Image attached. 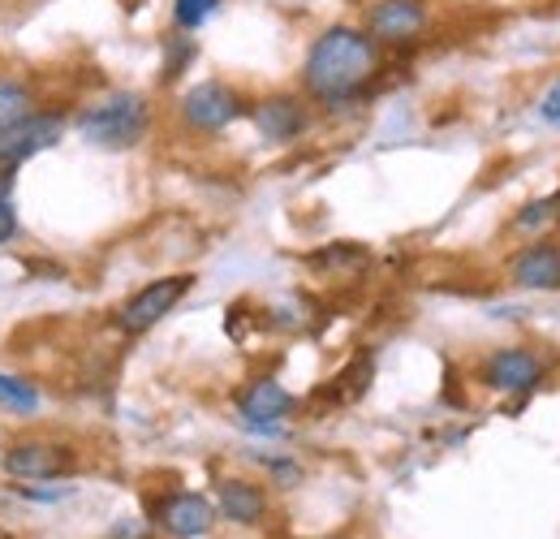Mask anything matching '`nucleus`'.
Listing matches in <instances>:
<instances>
[{"label":"nucleus","mask_w":560,"mask_h":539,"mask_svg":"<svg viewBox=\"0 0 560 539\" xmlns=\"http://www.w3.org/2000/svg\"><path fill=\"white\" fill-rule=\"evenodd\" d=\"M380 69H384V48L362 26L337 22L311 39L302 57V91L324 108H341L371 91Z\"/></svg>","instance_id":"nucleus-1"},{"label":"nucleus","mask_w":560,"mask_h":539,"mask_svg":"<svg viewBox=\"0 0 560 539\" xmlns=\"http://www.w3.org/2000/svg\"><path fill=\"white\" fill-rule=\"evenodd\" d=\"M151 130V104L142 91H113L78 113V135L104 151H130Z\"/></svg>","instance_id":"nucleus-2"},{"label":"nucleus","mask_w":560,"mask_h":539,"mask_svg":"<svg viewBox=\"0 0 560 539\" xmlns=\"http://www.w3.org/2000/svg\"><path fill=\"white\" fill-rule=\"evenodd\" d=\"M362 31L380 48L406 53L422 44V35L431 31V4L427 0H371L362 13Z\"/></svg>","instance_id":"nucleus-3"},{"label":"nucleus","mask_w":560,"mask_h":539,"mask_svg":"<svg viewBox=\"0 0 560 539\" xmlns=\"http://www.w3.org/2000/svg\"><path fill=\"white\" fill-rule=\"evenodd\" d=\"M190 289H195V276H190V272H173V276H160V280L142 285L139 294H130V298L121 302L117 329H121L126 337L151 333L168 311H177V302H182Z\"/></svg>","instance_id":"nucleus-4"},{"label":"nucleus","mask_w":560,"mask_h":539,"mask_svg":"<svg viewBox=\"0 0 560 539\" xmlns=\"http://www.w3.org/2000/svg\"><path fill=\"white\" fill-rule=\"evenodd\" d=\"M177 113H182V122H186L195 135H220V130H229V126L246 113V104H242L237 87H229V82H220V78H208V82H195V87L182 95Z\"/></svg>","instance_id":"nucleus-5"},{"label":"nucleus","mask_w":560,"mask_h":539,"mask_svg":"<svg viewBox=\"0 0 560 539\" xmlns=\"http://www.w3.org/2000/svg\"><path fill=\"white\" fill-rule=\"evenodd\" d=\"M293 393L277 385V380H250L242 393H237V414L250 432H264V436H277L280 423L293 414Z\"/></svg>","instance_id":"nucleus-6"},{"label":"nucleus","mask_w":560,"mask_h":539,"mask_svg":"<svg viewBox=\"0 0 560 539\" xmlns=\"http://www.w3.org/2000/svg\"><path fill=\"white\" fill-rule=\"evenodd\" d=\"M61 135H66V117L61 113H35V117H26L22 126H13V130L0 135V169L13 173L22 160H31L44 147L61 142Z\"/></svg>","instance_id":"nucleus-7"},{"label":"nucleus","mask_w":560,"mask_h":539,"mask_svg":"<svg viewBox=\"0 0 560 539\" xmlns=\"http://www.w3.org/2000/svg\"><path fill=\"white\" fill-rule=\"evenodd\" d=\"M73 467H78L73 449L57 440H18L4 454V471L18 479H61V474H73Z\"/></svg>","instance_id":"nucleus-8"},{"label":"nucleus","mask_w":560,"mask_h":539,"mask_svg":"<svg viewBox=\"0 0 560 539\" xmlns=\"http://www.w3.org/2000/svg\"><path fill=\"white\" fill-rule=\"evenodd\" d=\"M483 385L495 393H530L539 380H544V358L522 349V345H504L495 349L488 363H483Z\"/></svg>","instance_id":"nucleus-9"},{"label":"nucleus","mask_w":560,"mask_h":539,"mask_svg":"<svg viewBox=\"0 0 560 539\" xmlns=\"http://www.w3.org/2000/svg\"><path fill=\"white\" fill-rule=\"evenodd\" d=\"M255 130L268 138V142H293V138L306 135L311 126V113L302 104V95H289V91H277V95H264L255 108Z\"/></svg>","instance_id":"nucleus-10"},{"label":"nucleus","mask_w":560,"mask_h":539,"mask_svg":"<svg viewBox=\"0 0 560 539\" xmlns=\"http://www.w3.org/2000/svg\"><path fill=\"white\" fill-rule=\"evenodd\" d=\"M155 523L173 539H199L211 531L215 509H211L208 496H199V492H173V496H164L155 505Z\"/></svg>","instance_id":"nucleus-11"},{"label":"nucleus","mask_w":560,"mask_h":539,"mask_svg":"<svg viewBox=\"0 0 560 539\" xmlns=\"http://www.w3.org/2000/svg\"><path fill=\"white\" fill-rule=\"evenodd\" d=\"M509 280L517 289H560V246L557 242H535L513 255Z\"/></svg>","instance_id":"nucleus-12"},{"label":"nucleus","mask_w":560,"mask_h":539,"mask_svg":"<svg viewBox=\"0 0 560 539\" xmlns=\"http://www.w3.org/2000/svg\"><path fill=\"white\" fill-rule=\"evenodd\" d=\"M215 505H220V514H224L229 523H237V527H255V523L268 514L264 488H259V483H246V479H224V483L215 488Z\"/></svg>","instance_id":"nucleus-13"},{"label":"nucleus","mask_w":560,"mask_h":539,"mask_svg":"<svg viewBox=\"0 0 560 539\" xmlns=\"http://www.w3.org/2000/svg\"><path fill=\"white\" fill-rule=\"evenodd\" d=\"M35 113H39V100H35L31 82H22V78H0V135L13 130V126H22V122L35 117Z\"/></svg>","instance_id":"nucleus-14"},{"label":"nucleus","mask_w":560,"mask_h":539,"mask_svg":"<svg viewBox=\"0 0 560 539\" xmlns=\"http://www.w3.org/2000/svg\"><path fill=\"white\" fill-rule=\"evenodd\" d=\"M195 57H199V44H195L190 31H173V35H164V66H160V78H164V82H177Z\"/></svg>","instance_id":"nucleus-15"},{"label":"nucleus","mask_w":560,"mask_h":539,"mask_svg":"<svg viewBox=\"0 0 560 539\" xmlns=\"http://www.w3.org/2000/svg\"><path fill=\"white\" fill-rule=\"evenodd\" d=\"M0 405L13 410V414H35L39 410V389L31 380H18V376L0 371Z\"/></svg>","instance_id":"nucleus-16"},{"label":"nucleus","mask_w":560,"mask_h":539,"mask_svg":"<svg viewBox=\"0 0 560 539\" xmlns=\"http://www.w3.org/2000/svg\"><path fill=\"white\" fill-rule=\"evenodd\" d=\"M215 9H220V0H173V26L177 31H199Z\"/></svg>","instance_id":"nucleus-17"},{"label":"nucleus","mask_w":560,"mask_h":539,"mask_svg":"<svg viewBox=\"0 0 560 539\" xmlns=\"http://www.w3.org/2000/svg\"><path fill=\"white\" fill-rule=\"evenodd\" d=\"M557 207H560V195L526 203V207L517 211V220H513V225H517L522 233H535V229H544V225H552V220H557Z\"/></svg>","instance_id":"nucleus-18"},{"label":"nucleus","mask_w":560,"mask_h":539,"mask_svg":"<svg viewBox=\"0 0 560 539\" xmlns=\"http://www.w3.org/2000/svg\"><path fill=\"white\" fill-rule=\"evenodd\" d=\"M4 186H9V177L0 182V246L13 242V233H18V207H13V199L4 195Z\"/></svg>","instance_id":"nucleus-19"},{"label":"nucleus","mask_w":560,"mask_h":539,"mask_svg":"<svg viewBox=\"0 0 560 539\" xmlns=\"http://www.w3.org/2000/svg\"><path fill=\"white\" fill-rule=\"evenodd\" d=\"M539 122L560 130V78L544 91V100H539Z\"/></svg>","instance_id":"nucleus-20"},{"label":"nucleus","mask_w":560,"mask_h":539,"mask_svg":"<svg viewBox=\"0 0 560 539\" xmlns=\"http://www.w3.org/2000/svg\"><path fill=\"white\" fill-rule=\"evenodd\" d=\"M272 471H277V479H280V488H293V483H298V467H293V462H277V467H272Z\"/></svg>","instance_id":"nucleus-21"}]
</instances>
